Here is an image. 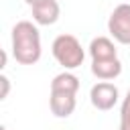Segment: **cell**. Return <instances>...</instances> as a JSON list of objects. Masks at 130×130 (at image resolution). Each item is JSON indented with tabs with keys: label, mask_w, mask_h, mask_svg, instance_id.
<instances>
[{
	"label": "cell",
	"mask_w": 130,
	"mask_h": 130,
	"mask_svg": "<svg viewBox=\"0 0 130 130\" xmlns=\"http://www.w3.org/2000/svg\"><path fill=\"white\" fill-rule=\"evenodd\" d=\"M89 55H91V59H112V57H118L116 47H114V43L108 37H95L89 43Z\"/></svg>",
	"instance_id": "obj_8"
},
{
	"label": "cell",
	"mask_w": 130,
	"mask_h": 130,
	"mask_svg": "<svg viewBox=\"0 0 130 130\" xmlns=\"http://www.w3.org/2000/svg\"><path fill=\"white\" fill-rule=\"evenodd\" d=\"M0 83H2V91H0V100H6L8 91H10V79L6 75H0Z\"/></svg>",
	"instance_id": "obj_11"
},
{
	"label": "cell",
	"mask_w": 130,
	"mask_h": 130,
	"mask_svg": "<svg viewBox=\"0 0 130 130\" xmlns=\"http://www.w3.org/2000/svg\"><path fill=\"white\" fill-rule=\"evenodd\" d=\"M12 57L20 65H35L41 59V35L30 20H20L12 28Z\"/></svg>",
	"instance_id": "obj_1"
},
{
	"label": "cell",
	"mask_w": 130,
	"mask_h": 130,
	"mask_svg": "<svg viewBox=\"0 0 130 130\" xmlns=\"http://www.w3.org/2000/svg\"><path fill=\"white\" fill-rule=\"evenodd\" d=\"M32 8V20L37 24H43V26H49V24H55L59 20V14H61V8L57 4V0H43Z\"/></svg>",
	"instance_id": "obj_6"
},
{
	"label": "cell",
	"mask_w": 130,
	"mask_h": 130,
	"mask_svg": "<svg viewBox=\"0 0 130 130\" xmlns=\"http://www.w3.org/2000/svg\"><path fill=\"white\" fill-rule=\"evenodd\" d=\"M79 89V79L69 73V71H63L59 75L53 77L51 81V91H69V93H77Z\"/></svg>",
	"instance_id": "obj_9"
},
{
	"label": "cell",
	"mask_w": 130,
	"mask_h": 130,
	"mask_svg": "<svg viewBox=\"0 0 130 130\" xmlns=\"http://www.w3.org/2000/svg\"><path fill=\"white\" fill-rule=\"evenodd\" d=\"M75 93L69 91H51L49 98V108L53 112V116L57 118H69L75 110Z\"/></svg>",
	"instance_id": "obj_5"
},
{
	"label": "cell",
	"mask_w": 130,
	"mask_h": 130,
	"mask_svg": "<svg viewBox=\"0 0 130 130\" xmlns=\"http://www.w3.org/2000/svg\"><path fill=\"white\" fill-rule=\"evenodd\" d=\"M118 98H120V91H118V87H116L114 83H110V81H100V83H95V85L91 87V91H89L91 106H93L95 110H102V112L112 110V108L116 106Z\"/></svg>",
	"instance_id": "obj_4"
},
{
	"label": "cell",
	"mask_w": 130,
	"mask_h": 130,
	"mask_svg": "<svg viewBox=\"0 0 130 130\" xmlns=\"http://www.w3.org/2000/svg\"><path fill=\"white\" fill-rule=\"evenodd\" d=\"M120 130H130V89L120 108Z\"/></svg>",
	"instance_id": "obj_10"
},
{
	"label": "cell",
	"mask_w": 130,
	"mask_h": 130,
	"mask_svg": "<svg viewBox=\"0 0 130 130\" xmlns=\"http://www.w3.org/2000/svg\"><path fill=\"white\" fill-rule=\"evenodd\" d=\"M28 6H35V4H39V2H43V0H24Z\"/></svg>",
	"instance_id": "obj_12"
},
{
	"label": "cell",
	"mask_w": 130,
	"mask_h": 130,
	"mask_svg": "<svg viewBox=\"0 0 130 130\" xmlns=\"http://www.w3.org/2000/svg\"><path fill=\"white\" fill-rule=\"evenodd\" d=\"M51 51H53V57L57 59V63L65 69H77L85 59V51L73 35H59L53 41Z\"/></svg>",
	"instance_id": "obj_2"
},
{
	"label": "cell",
	"mask_w": 130,
	"mask_h": 130,
	"mask_svg": "<svg viewBox=\"0 0 130 130\" xmlns=\"http://www.w3.org/2000/svg\"><path fill=\"white\" fill-rule=\"evenodd\" d=\"M108 30L120 45H130V4H118L110 18H108Z\"/></svg>",
	"instance_id": "obj_3"
},
{
	"label": "cell",
	"mask_w": 130,
	"mask_h": 130,
	"mask_svg": "<svg viewBox=\"0 0 130 130\" xmlns=\"http://www.w3.org/2000/svg\"><path fill=\"white\" fill-rule=\"evenodd\" d=\"M91 73L102 79V81H110V79H116L120 73H122V63L118 57H112V59H91Z\"/></svg>",
	"instance_id": "obj_7"
}]
</instances>
